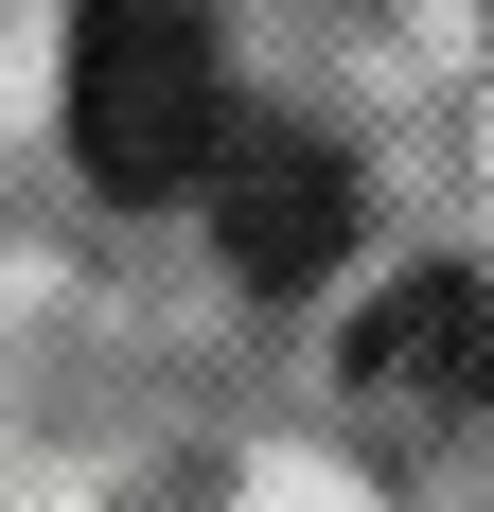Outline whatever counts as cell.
<instances>
[{"mask_svg":"<svg viewBox=\"0 0 494 512\" xmlns=\"http://www.w3.org/2000/svg\"><path fill=\"white\" fill-rule=\"evenodd\" d=\"M353 407L371 424H494V283L424 265L353 318Z\"/></svg>","mask_w":494,"mask_h":512,"instance_id":"obj_2","label":"cell"},{"mask_svg":"<svg viewBox=\"0 0 494 512\" xmlns=\"http://www.w3.org/2000/svg\"><path fill=\"white\" fill-rule=\"evenodd\" d=\"M71 159L106 195H212V159H230V18L212 0H71Z\"/></svg>","mask_w":494,"mask_h":512,"instance_id":"obj_1","label":"cell"},{"mask_svg":"<svg viewBox=\"0 0 494 512\" xmlns=\"http://www.w3.org/2000/svg\"><path fill=\"white\" fill-rule=\"evenodd\" d=\"M212 177H230V195H212V212H230V265H247V283H283V301L353 248V212H371V195H353V159L318 142V124H265V142H230Z\"/></svg>","mask_w":494,"mask_h":512,"instance_id":"obj_3","label":"cell"}]
</instances>
